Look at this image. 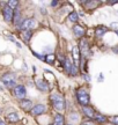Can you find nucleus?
I'll list each match as a JSON object with an SVG mask.
<instances>
[{
  "label": "nucleus",
  "mask_w": 118,
  "mask_h": 125,
  "mask_svg": "<svg viewBox=\"0 0 118 125\" xmlns=\"http://www.w3.org/2000/svg\"><path fill=\"white\" fill-rule=\"evenodd\" d=\"M50 100L56 110H58V111H64L65 110V108H66V101H65V98L60 94H52L50 96Z\"/></svg>",
  "instance_id": "f257e3e1"
},
{
  "label": "nucleus",
  "mask_w": 118,
  "mask_h": 125,
  "mask_svg": "<svg viewBox=\"0 0 118 125\" xmlns=\"http://www.w3.org/2000/svg\"><path fill=\"white\" fill-rule=\"evenodd\" d=\"M77 100L81 107H87V105H89V103H90L89 93H88L85 88H79V89L77 90Z\"/></svg>",
  "instance_id": "f03ea898"
},
{
  "label": "nucleus",
  "mask_w": 118,
  "mask_h": 125,
  "mask_svg": "<svg viewBox=\"0 0 118 125\" xmlns=\"http://www.w3.org/2000/svg\"><path fill=\"white\" fill-rule=\"evenodd\" d=\"M1 82H2L5 86L12 88V87H14L15 83H16V76H15L14 73H6V74H4L2 78H1Z\"/></svg>",
  "instance_id": "7ed1b4c3"
},
{
  "label": "nucleus",
  "mask_w": 118,
  "mask_h": 125,
  "mask_svg": "<svg viewBox=\"0 0 118 125\" xmlns=\"http://www.w3.org/2000/svg\"><path fill=\"white\" fill-rule=\"evenodd\" d=\"M37 26H38V23H37L36 20H34V19H26V20L20 24L19 29H21V30H23V31L31 30V29L37 28Z\"/></svg>",
  "instance_id": "20e7f679"
},
{
  "label": "nucleus",
  "mask_w": 118,
  "mask_h": 125,
  "mask_svg": "<svg viewBox=\"0 0 118 125\" xmlns=\"http://www.w3.org/2000/svg\"><path fill=\"white\" fill-rule=\"evenodd\" d=\"M80 53H81V57L83 58H88L89 56H90V49H89V43H88V41L86 38H81L80 41Z\"/></svg>",
  "instance_id": "39448f33"
},
{
  "label": "nucleus",
  "mask_w": 118,
  "mask_h": 125,
  "mask_svg": "<svg viewBox=\"0 0 118 125\" xmlns=\"http://www.w3.org/2000/svg\"><path fill=\"white\" fill-rule=\"evenodd\" d=\"M26 94H27V92H26V87H24V86L18 85V86L14 87V95H15L18 98H20V100H24Z\"/></svg>",
  "instance_id": "423d86ee"
},
{
  "label": "nucleus",
  "mask_w": 118,
  "mask_h": 125,
  "mask_svg": "<svg viewBox=\"0 0 118 125\" xmlns=\"http://www.w3.org/2000/svg\"><path fill=\"white\" fill-rule=\"evenodd\" d=\"M80 49H79V46L77 45H74L72 48V58H73V62L79 66V64H80V60H81V56H80Z\"/></svg>",
  "instance_id": "0eeeda50"
},
{
  "label": "nucleus",
  "mask_w": 118,
  "mask_h": 125,
  "mask_svg": "<svg viewBox=\"0 0 118 125\" xmlns=\"http://www.w3.org/2000/svg\"><path fill=\"white\" fill-rule=\"evenodd\" d=\"M14 18V10L13 8H10L8 5L4 7V19L6 22H10Z\"/></svg>",
  "instance_id": "6e6552de"
},
{
  "label": "nucleus",
  "mask_w": 118,
  "mask_h": 125,
  "mask_svg": "<svg viewBox=\"0 0 118 125\" xmlns=\"http://www.w3.org/2000/svg\"><path fill=\"white\" fill-rule=\"evenodd\" d=\"M46 112V107L44 104H37L31 109V114L34 116H39Z\"/></svg>",
  "instance_id": "1a4fd4ad"
},
{
  "label": "nucleus",
  "mask_w": 118,
  "mask_h": 125,
  "mask_svg": "<svg viewBox=\"0 0 118 125\" xmlns=\"http://www.w3.org/2000/svg\"><path fill=\"white\" fill-rule=\"evenodd\" d=\"M73 34L79 37V38H83V36L86 34V30H85V28L80 26V24H75L74 27H73Z\"/></svg>",
  "instance_id": "9d476101"
},
{
  "label": "nucleus",
  "mask_w": 118,
  "mask_h": 125,
  "mask_svg": "<svg viewBox=\"0 0 118 125\" xmlns=\"http://www.w3.org/2000/svg\"><path fill=\"white\" fill-rule=\"evenodd\" d=\"M35 85H36V87L41 92H49V89H50L48 82H45V81H43V80H36Z\"/></svg>",
  "instance_id": "9b49d317"
},
{
  "label": "nucleus",
  "mask_w": 118,
  "mask_h": 125,
  "mask_svg": "<svg viewBox=\"0 0 118 125\" xmlns=\"http://www.w3.org/2000/svg\"><path fill=\"white\" fill-rule=\"evenodd\" d=\"M82 111H83V114H85L88 118H94V117H95V110L91 107H89V105L82 107Z\"/></svg>",
  "instance_id": "f8f14e48"
},
{
  "label": "nucleus",
  "mask_w": 118,
  "mask_h": 125,
  "mask_svg": "<svg viewBox=\"0 0 118 125\" xmlns=\"http://www.w3.org/2000/svg\"><path fill=\"white\" fill-rule=\"evenodd\" d=\"M20 105H21V108H22L23 110H31L32 108V102L30 101V100H21V102H20Z\"/></svg>",
  "instance_id": "ddd939ff"
},
{
  "label": "nucleus",
  "mask_w": 118,
  "mask_h": 125,
  "mask_svg": "<svg viewBox=\"0 0 118 125\" xmlns=\"http://www.w3.org/2000/svg\"><path fill=\"white\" fill-rule=\"evenodd\" d=\"M73 65H74V62H73L71 59L68 58V57H66V60H65V64H64V68H65V71L71 74V73H72Z\"/></svg>",
  "instance_id": "4468645a"
},
{
  "label": "nucleus",
  "mask_w": 118,
  "mask_h": 125,
  "mask_svg": "<svg viewBox=\"0 0 118 125\" xmlns=\"http://www.w3.org/2000/svg\"><path fill=\"white\" fill-rule=\"evenodd\" d=\"M107 30H108V28L105 27V26H98L95 29V36L96 37H102L107 32Z\"/></svg>",
  "instance_id": "2eb2a0df"
},
{
  "label": "nucleus",
  "mask_w": 118,
  "mask_h": 125,
  "mask_svg": "<svg viewBox=\"0 0 118 125\" xmlns=\"http://www.w3.org/2000/svg\"><path fill=\"white\" fill-rule=\"evenodd\" d=\"M80 4L83 5V6H86L87 9H94L100 2H98V1H80Z\"/></svg>",
  "instance_id": "dca6fc26"
},
{
  "label": "nucleus",
  "mask_w": 118,
  "mask_h": 125,
  "mask_svg": "<svg viewBox=\"0 0 118 125\" xmlns=\"http://www.w3.org/2000/svg\"><path fill=\"white\" fill-rule=\"evenodd\" d=\"M65 118L61 114H56L55 118H53V125H64Z\"/></svg>",
  "instance_id": "f3484780"
},
{
  "label": "nucleus",
  "mask_w": 118,
  "mask_h": 125,
  "mask_svg": "<svg viewBox=\"0 0 118 125\" xmlns=\"http://www.w3.org/2000/svg\"><path fill=\"white\" fill-rule=\"evenodd\" d=\"M44 62L49 65H55V62H56V54L53 53H50V54H46L44 56Z\"/></svg>",
  "instance_id": "a211bd4d"
},
{
  "label": "nucleus",
  "mask_w": 118,
  "mask_h": 125,
  "mask_svg": "<svg viewBox=\"0 0 118 125\" xmlns=\"http://www.w3.org/2000/svg\"><path fill=\"white\" fill-rule=\"evenodd\" d=\"M94 119H95L97 123H100V124H104V123L108 122V118H107L104 115H102V114H95Z\"/></svg>",
  "instance_id": "6ab92c4d"
},
{
  "label": "nucleus",
  "mask_w": 118,
  "mask_h": 125,
  "mask_svg": "<svg viewBox=\"0 0 118 125\" xmlns=\"http://www.w3.org/2000/svg\"><path fill=\"white\" fill-rule=\"evenodd\" d=\"M7 119H8V122H10V123H16V122H19L20 117H19V115L16 112H10V114L7 115Z\"/></svg>",
  "instance_id": "aec40b11"
},
{
  "label": "nucleus",
  "mask_w": 118,
  "mask_h": 125,
  "mask_svg": "<svg viewBox=\"0 0 118 125\" xmlns=\"http://www.w3.org/2000/svg\"><path fill=\"white\" fill-rule=\"evenodd\" d=\"M68 20L71 21V22H73V23H75V22H78V20H79V15H78V13L77 12H71V13L68 14Z\"/></svg>",
  "instance_id": "412c9836"
},
{
  "label": "nucleus",
  "mask_w": 118,
  "mask_h": 125,
  "mask_svg": "<svg viewBox=\"0 0 118 125\" xmlns=\"http://www.w3.org/2000/svg\"><path fill=\"white\" fill-rule=\"evenodd\" d=\"M31 35H32V31L31 30H26L22 32V38L24 42H29L30 38H31Z\"/></svg>",
  "instance_id": "4be33fe9"
},
{
  "label": "nucleus",
  "mask_w": 118,
  "mask_h": 125,
  "mask_svg": "<svg viewBox=\"0 0 118 125\" xmlns=\"http://www.w3.org/2000/svg\"><path fill=\"white\" fill-rule=\"evenodd\" d=\"M20 9L19 8H16L15 9V12H14V18H13V21H14V23L15 24H18L19 23V21H20Z\"/></svg>",
  "instance_id": "5701e85b"
},
{
  "label": "nucleus",
  "mask_w": 118,
  "mask_h": 125,
  "mask_svg": "<svg viewBox=\"0 0 118 125\" xmlns=\"http://www.w3.org/2000/svg\"><path fill=\"white\" fill-rule=\"evenodd\" d=\"M7 5H8L9 7H10V8H18V5H19V2L18 1H14V0H10V1H8V2H7Z\"/></svg>",
  "instance_id": "b1692460"
},
{
  "label": "nucleus",
  "mask_w": 118,
  "mask_h": 125,
  "mask_svg": "<svg viewBox=\"0 0 118 125\" xmlns=\"http://www.w3.org/2000/svg\"><path fill=\"white\" fill-rule=\"evenodd\" d=\"M110 122H111L112 124H115V125H118V116L111 117V118H110Z\"/></svg>",
  "instance_id": "393cba45"
},
{
  "label": "nucleus",
  "mask_w": 118,
  "mask_h": 125,
  "mask_svg": "<svg viewBox=\"0 0 118 125\" xmlns=\"http://www.w3.org/2000/svg\"><path fill=\"white\" fill-rule=\"evenodd\" d=\"M81 125H94L91 121H83L81 123Z\"/></svg>",
  "instance_id": "a878e982"
},
{
  "label": "nucleus",
  "mask_w": 118,
  "mask_h": 125,
  "mask_svg": "<svg viewBox=\"0 0 118 125\" xmlns=\"http://www.w3.org/2000/svg\"><path fill=\"white\" fill-rule=\"evenodd\" d=\"M110 27L114 28V29H117V30H118V23H116V22L111 23V24H110Z\"/></svg>",
  "instance_id": "bb28decb"
},
{
  "label": "nucleus",
  "mask_w": 118,
  "mask_h": 125,
  "mask_svg": "<svg viewBox=\"0 0 118 125\" xmlns=\"http://www.w3.org/2000/svg\"><path fill=\"white\" fill-rule=\"evenodd\" d=\"M112 51H114L115 53L118 54V45H117V46H114V48H112Z\"/></svg>",
  "instance_id": "cd10ccee"
},
{
  "label": "nucleus",
  "mask_w": 118,
  "mask_h": 125,
  "mask_svg": "<svg viewBox=\"0 0 118 125\" xmlns=\"http://www.w3.org/2000/svg\"><path fill=\"white\" fill-rule=\"evenodd\" d=\"M57 5H58V1H51V6L52 7H56Z\"/></svg>",
  "instance_id": "c85d7f7f"
},
{
  "label": "nucleus",
  "mask_w": 118,
  "mask_h": 125,
  "mask_svg": "<svg viewBox=\"0 0 118 125\" xmlns=\"http://www.w3.org/2000/svg\"><path fill=\"white\" fill-rule=\"evenodd\" d=\"M2 90H4V83L0 81V92H2Z\"/></svg>",
  "instance_id": "c756f323"
},
{
  "label": "nucleus",
  "mask_w": 118,
  "mask_h": 125,
  "mask_svg": "<svg viewBox=\"0 0 118 125\" xmlns=\"http://www.w3.org/2000/svg\"><path fill=\"white\" fill-rule=\"evenodd\" d=\"M103 79H104V78H103V74H100V76H98V81H103Z\"/></svg>",
  "instance_id": "7c9ffc66"
},
{
  "label": "nucleus",
  "mask_w": 118,
  "mask_h": 125,
  "mask_svg": "<svg viewBox=\"0 0 118 125\" xmlns=\"http://www.w3.org/2000/svg\"><path fill=\"white\" fill-rule=\"evenodd\" d=\"M0 125H6V123H5L4 121H1V119H0Z\"/></svg>",
  "instance_id": "2f4dec72"
},
{
  "label": "nucleus",
  "mask_w": 118,
  "mask_h": 125,
  "mask_svg": "<svg viewBox=\"0 0 118 125\" xmlns=\"http://www.w3.org/2000/svg\"><path fill=\"white\" fill-rule=\"evenodd\" d=\"M116 32H117V35H118V30H117V31H116Z\"/></svg>",
  "instance_id": "473e14b6"
},
{
  "label": "nucleus",
  "mask_w": 118,
  "mask_h": 125,
  "mask_svg": "<svg viewBox=\"0 0 118 125\" xmlns=\"http://www.w3.org/2000/svg\"><path fill=\"white\" fill-rule=\"evenodd\" d=\"M49 125H53V124H49Z\"/></svg>",
  "instance_id": "72a5a7b5"
},
{
  "label": "nucleus",
  "mask_w": 118,
  "mask_h": 125,
  "mask_svg": "<svg viewBox=\"0 0 118 125\" xmlns=\"http://www.w3.org/2000/svg\"><path fill=\"white\" fill-rule=\"evenodd\" d=\"M67 125H72V124H67Z\"/></svg>",
  "instance_id": "f704fd0d"
}]
</instances>
